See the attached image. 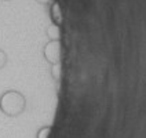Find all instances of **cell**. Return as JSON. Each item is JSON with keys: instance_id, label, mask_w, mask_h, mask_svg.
<instances>
[{"instance_id": "3", "label": "cell", "mask_w": 146, "mask_h": 138, "mask_svg": "<svg viewBox=\"0 0 146 138\" xmlns=\"http://www.w3.org/2000/svg\"><path fill=\"white\" fill-rule=\"evenodd\" d=\"M50 17H51V19H52V24L58 25V26L62 24V21H64L62 11H61V6L58 4L57 1H54V3L51 4V7H50Z\"/></svg>"}, {"instance_id": "2", "label": "cell", "mask_w": 146, "mask_h": 138, "mask_svg": "<svg viewBox=\"0 0 146 138\" xmlns=\"http://www.w3.org/2000/svg\"><path fill=\"white\" fill-rule=\"evenodd\" d=\"M43 54H44L46 61L50 62L51 65L59 64V59H61V43H59V40H50L44 46Z\"/></svg>"}, {"instance_id": "8", "label": "cell", "mask_w": 146, "mask_h": 138, "mask_svg": "<svg viewBox=\"0 0 146 138\" xmlns=\"http://www.w3.org/2000/svg\"><path fill=\"white\" fill-rule=\"evenodd\" d=\"M37 3H40V4H47V3H50L51 0H36Z\"/></svg>"}, {"instance_id": "6", "label": "cell", "mask_w": 146, "mask_h": 138, "mask_svg": "<svg viewBox=\"0 0 146 138\" xmlns=\"http://www.w3.org/2000/svg\"><path fill=\"white\" fill-rule=\"evenodd\" d=\"M51 75L55 80H59V77H61V64H54L51 66Z\"/></svg>"}, {"instance_id": "5", "label": "cell", "mask_w": 146, "mask_h": 138, "mask_svg": "<svg viewBox=\"0 0 146 138\" xmlns=\"http://www.w3.org/2000/svg\"><path fill=\"white\" fill-rule=\"evenodd\" d=\"M51 126H43L40 130L37 131V134H36V138H48L50 133H51Z\"/></svg>"}, {"instance_id": "1", "label": "cell", "mask_w": 146, "mask_h": 138, "mask_svg": "<svg viewBox=\"0 0 146 138\" xmlns=\"http://www.w3.org/2000/svg\"><path fill=\"white\" fill-rule=\"evenodd\" d=\"M26 108L25 97L15 90H7L0 97V111L6 116L15 117L19 116Z\"/></svg>"}, {"instance_id": "4", "label": "cell", "mask_w": 146, "mask_h": 138, "mask_svg": "<svg viewBox=\"0 0 146 138\" xmlns=\"http://www.w3.org/2000/svg\"><path fill=\"white\" fill-rule=\"evenodd\" d=\"M46 32H47V36L50 37V40H59V37H61V31H59L58 25H50Z\"/></svg>"}, {"instance_id": "7", "label": "cell", "mask_w": 146, "mask_h": 138, "mask_svg": "<svg viewBox=\"0 0 146 138\" xmlns=\"http://www.w3.org/2000/svg\"><path fill=\"white\" fill-rule=\"evenodd\" d=\"M6 64H7V55H6V53L3 50H0V69Z\"/></svg>"}]
</instances>
